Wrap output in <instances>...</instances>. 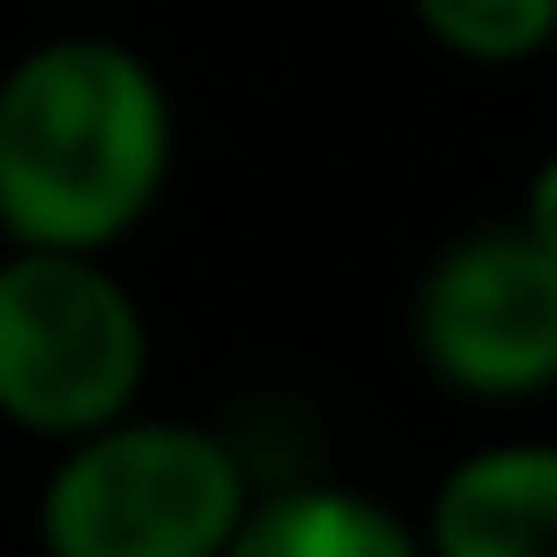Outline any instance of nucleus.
Returning <instances> with one entry per match:
<instances>
[{"mask_svg": "<svg viewBox=\"0 0 557 557\" xmlns=\"http://www.w3.org/2000/svg\"><path fill=\"white\" fill-rule=\"evenodd\" d=\"M173 90L115 34H50L0 66V238L115 255L173 181Z\"/></svg>", "mask_w": 557, "mask_h": 557, "instance_id": "f257e3e1", "label": "nucleus"}, {"mask_svg": "<svg viewBox=\"0 0 557 557\" xmlns=\"http://www.w3.org/2000/svg\"><path fill=\"white\" fill-rule=\"evenodd\" d=\"M255 468L222 426L132 410L58 443L34 492L41 557H222L255 500Z\"/></svg>", "mask_w": 557, "mask_h": 557, "instance_id": "f03ea898", "label": "nucleus"}, {"mask_svg": "<svg viewBox=\"0 0 557 557\" xmlns=\"http://www.w3.org/2000/svg\"><path fill=\"white\" fill-rule=\"evenodd\" d=\"M157 336L107 255L0 246V426L83 443L139 410Z\"/></svg>", "mask_w": 557, "mask_h": 557, "instance_id": "7ed1b4c3", "label": "nucleus"}, {"mask_svg": "<svg viewBox=\"0 0 557 557\" xmlns=\"http://www.w3.org/2000/svg\"><path fill=\"white\" fill-rule=\"evenodd\" d=\"M401 320L418 369L451 401L517 410L557 394V255H541L517 222L443 238Z\"/></svg>", "mask_w": 557, "mask_h": 557, "instance_id": "20e7f679", "label": "nucleus"}, {"mask_svg": "<svg viewBox=\"0 0 557 557\" xmlns=\"http://www.w3.org/2000/svg\"><path fill=\"white\" fill-rule=\"evenodd\" d=\"M426 557H557V443L500 435L459 451L418 508Z\"/></svg>", "mask_w": 557, "mask_h": 557, "instance_id": "39448f33", "label": "nucleus"}, {"mask_svg": "<svg viewBox=\"0 0 557 557\" xmlns=\"http://www.w3.org/2000/svg\"><path fill=\"white\" fill-rule=\"evenodd\" d=\"M222 557H426V541H418V517H401L377 492L336 484V475H296L246 500Z\"/></svg>", "mask_w": 557, "mask_h": 557, "instance_id": "423d86ee", "label": "nucleus"}, {"mask_svg": "<svg viewBox=\"0 0 557 557\" xmlns=\"http://www.w3.org/2000/svg\"><path fill=\"white\" fill-rule=\"evenodd\" d=\"M410 25L459 66H533L557 50V0H410Z\"/></svg>", "mask_w": 557, "mask_h": 557, "instance_id": "0eeeda50", "label": "nucleus"}, {"mask_svg": "<svg viewBox=\"0 0 557 557\" xmlns=\"http://www.w3.org/2000/svg\"><path fill=\"white\" fill-rule=\"evenodd\" d=\"M517 230L541 246V255H557V148L524 173V206H517Z\"/></svg>", "mask_w": 557, "mask_h": 557, "instance_id": "6e6552de", "label": "nucleus"}, {"mask_svg": "<svg viewBox=\"0 0 557 557\" xmlns=\"http://www.w3.org/2000/svg\"><path fill=\"white\" fill-rule=\"evenodd\" d=\"M0 246H9V238H0Z\"/></svg>", "mask_w": 557, "mask_h": 557, "instance_id": "1a4fd4ad", "label": "nucleus"}, {"mask_svg": "<svg viewBox=\"0 0 557 557\" xmlns=\"http://www.w3.org/2000/svg\"><path fill=\"white\" fill-rule=\"evenodd\" d=\"M549 58H557V50H549Z\"/></svg>", "mask_w": 557, "mask_h": 557, "instance_id": "9d476101", "label": "nucleus"}]
</instances>
